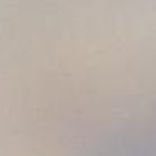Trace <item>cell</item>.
Returning <instances> with one entry per match:
<instances>
[{
  "instance_id": "1",
  "label": "cell",
  "mask_w": 156,
  "mask_h": 156,
  "mask_svg": "<svg viewBox=\"0 0 156 156\" xmlns=\"http://www.w3.org/2000/svg\"><path fill=\"white\" fill-rule=\"evenodd\" d=\"M82 156H156V129L149 126L106 134Z\"/></svg>"
},
{
  "instance_id": "2",
  "label": "cell",
  "mask_w": 156,
  "mask_h": 156,
  "mask_svg": "<svg viewBox=\"0 0 156 156\" xmlns=\"http://www.w3.org/2000/svg\"><path fill=\"white\" fill-rule=\"evenodd\" d=\"M153 126H154V129H156V122H154V124H153Z\"/></svg>"
}]
</instances>
